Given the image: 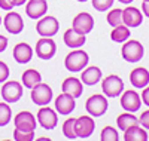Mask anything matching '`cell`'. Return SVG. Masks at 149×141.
<instances>
[{
	"mask_svg": "<svg viewBox=\"0 0 149 141\" xmlns=\"http://www.w3.org/2000/svg\"><path fill=\"white\" fill-rule=\"evenodd\" d=\"M61 91H63L64 94L72 95L74 100H76V98H79V97L82 95V91H84V83H82V80H81V79L70 76V77L64 79L63 85H61Z\"/></svg>",
	"mask_w": 149,
	"mask_h": 141,
	"instance_id": "cell-17",
	"label": "cell"
},
{
	"mask_svg": "<svg viewBox=\"0 0 149 141\" xmlns=\"http://www.w3.org/2000/svg\"><path fill=\"white\" fill-rule=\"evenodd\" d=\"M48 12V2L46 0H29L26 3V14L31 19H39Z\"/></svg>",
	"mask_w": 149,
	"mask_h": 141,
	"instance_id": "cell-16",
	"label": "cell"
},
{
	"mask_svg": "<svg viewBox=\"0 0 149 141\" xmlns=\"http://www.w3.org/2000/svg\"><path fill=\"white\" fill-rule=\"evenodd\" d=\"M139 125H142L145 129H149V110H145V111L140 114Z\"/></svg>",
	"mask_w": 149,
	"mask_h": 141,
	"instance_id": "cell-34",
	"label": "cell"
},
{
	"mask_svg": "<svg viewBox=\"0 0 149 141\" xmlns=\"http://www.w3.org/2000/svg\"><path fill=\"white\" fill-rule=\"evenodd\" d=\"M121 55L127 62H139L145 55V48L139 40H127L124 42Z\"/></svg>",
	"mask_w": 149,
	"mask_h": 141,
	"instance_id": "cell-3",
	"label": "cell"
},
{
	"mask_svg": "<svg viewBox=\"0 0 149 141\" xmlns=\"http://www.w3.org/2000/svg\"><path fill=\"white\" fill-rule=\"evenodd\" d=\"M72 28L76 30L81 34H88L90 31H93L94 28V18L88 14V12H81L76 17L73 18L72 22Z\"/></svg>",
	"mask_w": 149,
	"mask_h": 141,
	"instance_id": "cell-11",
	"label": "cell"
},
{
	"mask_svg": "<svg viewBox=\"0 0 149 141\" xmlns=\"http://www.w3.org/2000/svg\"><path fill=\"white\" fill-rule=\"evenodd\" d=\"M102 91L107 98L119 97L124 92V80L116 74H109L102 82Z\"/></svg>",
	"mask_w": 149,
	"mask_h": 141,
	"instance_id": "cell-5",
	"label": "cell"
},
{
	"mask_svg": "<svg viewBox=\"0 0 149 141\" xmlns=\"http://www.w3.org/2000/svg\"><path fill=\"white\" fill-rule=\"evenodd\" d=\"M22 97V85L17 80H6L3 82L2 86V98L12 104V102H17L19 98Z\"/></svg>",
	"mask_w": 149,
	"mask_h": 141,
	"instance_id": "cell-8",
	"label": "cell"
},
{
	"mask_svg": "<svg viewBox=\"0 0 149 141\" xmlns=\"http://www.w3.org/2000/svg\"><path fill=\"white\" fill-rule=\"evenodd\" d=\"M8 77H9V67H8V64L3 62V61H0V83L6 82Z\"/></svg>",
	"mask_w": 149,
	"mask_h": 141,
	"instance_id": "cell-33",
	"label": "cell"
},
{
	"mask_svg": "<svg viewBox=\"0 0 149 141\" xmlns=\"http://www.w3.org/2000/svg\"><path fill=\"white\" fill-rule=\"evenodd\" d=\"M109 102H107V97L103 94H95L91 95L85 102V110L88 111V114H91L93 118H100L107 111Z\"/></svg>",
	"mask_w": 149,
	"mask_h": 141,
	"instance_id": "cell-2",
	"label": "cell"
},
{
	"mask_svg": "<svg viewBox=\"0 0 149 141\" xmlns=\"http://www.w3.org/2000/svg\"><path fill=\"white\" fill-rule=\"evenodd\" d=\"M118 2H119V3H124V5H130L133 0H118Z\"/></svg>",
	"mask_w": 149,
	"mask_h": 141,
	"instance_id": "cell-40",
	"label": "cell"
},
{
	"mask_svg": "<svg viewBox=\"0 0 149 141\" xmlns=\"http://www.w3.org/2000/svg\"><path fill=\"white\" fill-rule=\"evenodd\" d=\"M39 125L43 128V129L51 131L57 126L58 123V116H57V111L52 110L51 107H46V106H40V110L37 111V116H36Z\"/></svg>",
	"mask_w": 149,
	"mask_h": 141,
	"instance_id": "cell-7",
	"label": "cell"
},
{
	"mask_svg": "<svg viewBox=\"0 0 149 141\" xmlns=\"http://www.w3.org/2000/svg\"><path fill=\"white\" fill-rule=\"evenodd\" d=\"M54 97L52 88L46 83H37L31 88V101L36 106H48Z\"/></svg>",
	"mask_w": 149,
	"mask_h": 141,
	"instance_id": "cell-6",
	"label": "cell"
},
{
	"mask_svg": "<svg viewBox=\"0 0 149 141\" xmlns=\"http://www.w3.org/2000/svg\"><path fill=\"white\" fill-rule=\"evenodd\" d=\"M3 25L10 34H19L24 28V21L18 12H8L3 18Z\"/></svg>",
	"mask_w": 149,
	"mask_h": 141,
	"instance_id": "cell-15",
	"label": "cell"
},
{
	"mask_svg": "<svg viewBox=\"0 0 149 141\" xmlns=\"http://www.w3.org/2000/svg\"><path fill=\"white\" fill-rule=\"evenodd\" d=\"M76 2H79V3H85V2H88V0H76Z\"/></svg>",
	"mask_w": 149,
	"mask_h": 141,
	"instance_id": "cell-41",
	"label": "cell"
},
{
	"mask_svg": "<svg viewBox=\"0 0 149 141\" xmlns=\"http://www.w3.org/2000/svg\"><path fill=\"white\" fill-rule=\"evenodd\" d=\"M110 39L116 43H124L130 39V27H127L125 24H121L118 27H113L110 33Z\"/></svg>",
	"mask_w": 149,
	"mask_h": 141,
	"instance_id": "cell-26",
	"label": "cell"
},
{
	"mask_svg": "<svg viewBox=\"0 0 149 141\" xmlns=\"http://www.w3.org/2000/svg\"><path fill=\"white\" fill-rule=\"evenodd\" d=\"M21 80H22V86L24 88L31 89L34 85L42 82V74L37 71V70H34V68H29V70H26V71L22 73Z\"/></svg>",
	"mask_w": 149,
	"mask_h": 141,
	"instance_id": "cell-24",
	"label": "cell"
},
{
	"mask_svg": "<svg viewBox=\"0 0 149 141\" xmlns=\"http://www.w3.org/2000/svg\"><path fill=\"white\" fill-rule=\"evenodd\" d=\"M60 22L52 15H43L36 24V31L40 37H54L58 33Z\"/></svg>",
	"mask_w": 149,
	"mask_h": 141,
	"instance_id": "cell-4",
	"label": "cell"
},
{
	"mask_svg": "<svg viewBox=\"0 0 149 141\" xmlns=\"http://www.w3.org/2000/svg\"><path fill=\"white\" fill-rule=\"evenodd\" d=\"M57 52V45L51 37H42L36 43V55L43 61H48L54 58Z\"/></svg>",
	"mask_w": 149,
	"mask_h": 141,
	"instance_id": "cell-10",
	"label": "cell"
},
{
	"mask_svg": "<svg viewBox=\"0 0 149 141\" xmlns=\"http://www.w3.org/2000/svg\"><path fill=\"white\" fill-rule=\"evenodd\" d=\"M88 62H90L88 54L85 50H82L81 48H78L67 54V57L64 59V66L70 73H79L88 66Z\"/></svg>",
	"mask_w": 149,
	"mask_h": 141,
	"instance_id": "cell-1",
	"label": "cell"
},
{
	"mask_svg": "<svg viewBox=\"0 0 149 141\" xmlns=\"http://www.w3.org/2000/svg\"><path fill=\"white\" fill-rule=\"evenodd\" d=\"M12 3H14V6H22L24 3H27V0H10Z\"/></svg>",
	"mask_w": 149,
	"mask_h": 141,
	"instance_id": "cell-39",
	"label": "cell"
},
{
	"mask_svg": "<svg viewBox=\"0 0 149 141\" xmlns=\"http://www.w3.org/2000/svg\"><path fill=\"white\" fill-rule=\"evenodd\" d=\"M2 22H3V19H2V18H0V24H2Z\"/></svg>",
	"mask_w": 149,
	"mask_h": 141,
	"instance_id": "cell-42",
	"label": "cell"
},
{
	"mask_svg": "<svg viewBox=\"0 0 149 141\" xmlns=\"http://www.w3.org/2000/svg\"><path fill=\"white\" fill-rule=\"evenodd\" d=\"M6 48H8V39H6L5 36H2V34H0V54H2V52H5V50H6Z\"/></svg>",
	"mask_w": 149,
	"mask_h": 141,
	"instance_id": "cell-37",
	"label": "cell"
},
{
	"mask_svg": "<svg viewBox=\"0 0 149 141\" xmlns=\"http://www.w3.org/2000/svg\"><path fill=\"white\" fill-rule=\"evenodd\" d=\"M100 140L102 141H118L119 140L118 131L113 126H104L102 134H100Z\"/></svg>",
	"mask_w": 149,
	"mask_h": 141,
	"instance_id": "cell-30",
	"label": "cell"
},
{
	"mask_svg": "<svg viewBox=\"0 0 149 141\" xmlns=\"http://www.w3.org/2000/svg\"><path fill=\"white\" fill-rule=\"evenodd\" d=\"M14 125L17 129H22V131H34L36 129V116L33 113L24 110L19 111L17 116L14 118Z\"/></svg>",
	"mask_w": 149,
	"mask_h": 141,
	"instance_id": "cell-14",
	"label": "cell"
},
{
	"mask_svg": "<svg viewBox=\"0 0 149 141\" xmlns=\"http://www.w3.org/2000/svg\"><path fill=\"white\" fill-rule=\"evenodd\" d=\"M63 40H64L66 46H69L70 49L82 48V46L85 45V42H86L85 34H81V33H78L76 30H73V28H69V30L64 31Z\"/></svg>",
	"mask_w": 149,
	"mask_h": 141,
	"instance_id": "cell-21",
	"label": "cell"
},
{
	"mask_svg": "<svg viewBox=\"0 0 149 141\" xmlns=\"http://www.w3.org/2000/svg\"><path fill=\"white\" fill-rule=\"evenodd\" d=\"M14 140L15 141H33L34 140V131H22V129H14Z\"/></svg>",
	"mask_w": 149,
	"mask_h": 141,
	"instance_id": "cell-31",
	"label": "cell"
},
{
	"mask_svg": "<svg viewBox=\"0 0 149 141\" xmlns=\"http://www.w3.org/2000/svg\"><path fill=\"white\" fill-rule=\"evenodd\" d=\"M74 107H76V102H74V98L69 94H64V92H61L57 98H55V110L57 113L60 114H70Z\"/></svg>",
	"mask_w": 149,
	"mask_h": 141,
	"instance_id": "cell-19",
	"label": "cell"
},
{
	"mask_svg": "<svg viewBox=\"0 0 149 141\" xmlns=\"http://www.w3.org/2000/svg\"><path fill=\"white\" fill-rule=\"evenodd\" d=\"M121 107L125 111L136 113L137 110H140V107H142V98H140V95L136 91H131V89H130V91L122 92V95H121Z\"/></svg>",
	"mask_w": 149,
	"mask_h": 141,
	"instance_id": "cell-12",
	"label": "cell"
},
{
	"mask_svg": "<svg viewBox=\"0 0 149 141\" xmlns=\"http://www.w3.org/2000/svg\"><path fill=\"white\" fill-rule=\"evenodd\" d=\"M74 122H76V119L70 118V119H66L64 123H63V134H64V137L67 140L78 138L76 137V131H74Z\"/></svg>",
	"mask_w": 149,
	"mask_h": 141,
	"instance_id": "cell-28",
	"label": "cell"
},
{
	"mask_svg": "<svg viewBox=\"0 0 149 141\" xmlns=\"http://www.w3.org/2000/svg\"><path fill=\"white\" fill-rule=\"evenodd\" d=\"M143 21L142 10L134 8V6H127L125 9H122V24H125L130 28L139 27Z\"/></svg>",
	"mask_w": 149,
	"mask_h": 141,
	"instance_id": "cell-13",
	"label": "cell"
},
{
	"mask_svg": "<svg viewBox=\"0 0 149 141\" xmlns=\"http://www.w3.org/2000/svg\"><path fill=\"white\" fill-rule=\"evenodd\" d=\"M95 129V122L91 114H85V116H79L74 122V131H76L78 138H88Z\"/></svg>",
	"mask_w": 149,
	"mask_h": 141,
	"instance_id": "cell-9",
	"label": "cell"
},
{
	"mask_svg": "<svg viewBox=\"0 0 149 141\" xmlns=\"http://www.w3.org/2000/svg\"><path fill=\"white\" fill-rule=\"evenodd\" d=\"M107 24L110 25V27H118V25L122 24V9H112L107 17Z\"/></svg>",
	"mask_w": 149,
	"mask_h": 141,
	"instance_id": "cell-29",
	"label": "cell"
},
{
	"mask_svg": "<svg viewBox=\"0 0 149 141\" xmlns=\"http://www.w3.org/2000/svg\"><path fill=\"white\" fill-rule=\"evenodd\" d=\"M14 8V3L10 2V0H0V9L3 10H10Z\"/></svg>",
	"mask_w": 149,
	"mask_h": 141,
	"instance_id": "cell-36",
	"label": "cell"
},
{
	"mask_svg": "<svg viewBox=\"0 0 149 141\" xmlns=\"http://www.w3.org/2000/svg\"><path fill=\"white\" fill-rule=\"evenodd\" d=\"M142 2H149V0H142Z\"/></svg>",
	"mask_w": 149,
	"mask_h": 141,
	"instance_id": "cell-43",
	"label": "cell"
},
{
	"mask_svg": "<svg viewBox=\"0 0 149 141\" xmlns=\"http://www.w3.org/2000/svg\"><path fill=\"white\" fill-rule=\"evenodd\" d=\"M115 0H91V3H93V8L98 12H104L107 9L112 8V5H113Z\"/></svg>",
	"mask_w": 149,
	"mask_h": 141,
	"instance_id": "cell-32",
	"label": "cell"
},
{
	"mask_svg": "<svg viewBox=\"0 0 149 141\" xmlns=\"http://www.w3.org/2000/svg\"><path fill=\"white\" fill-rule=\"evenodd\" d=\"M12 119V110L9 102H0V126H6Z\"/></svg>",
	"mask_w": 149,
	"mask_h": 141,
	"instance_id": "cell-27",
	"label": "cell"
},
{
	"mask_svg": "<svg viewBox=\"0 0 149 141\" xmlns=\"http://www.w3.org/2000/svg\"><path fill=\"white\" fill-rule=\"evenodd\" d=\"M124 140L125 141H146L148 140V132L142 125H134L124 131Z\"/></svg>",
	"mask_w": 149,
	"mask_h": 141,
	"instance_id": "cell-23",
	"label": "cell"
},
{
	"mask_svg": "<svg viewBox=\"0 0 149 141\" xmlns=\"http://www.w3.org/2000/svg\"><path fill=\"white\" fill-rule=\"evenodd\" d=\"M130 82L134 88L143 89L149 85V71L145 67H136L130 73Z\"/></svg>",
	"mask_w": 149,
	"mask_h": 141,
	"instance_id": "cell-20",
	"label": "cell"
},
{
	"mask_svg": "<svg viewBox=\"0 0 149 141\" xmlns=\"http://www.w3.org/2000/svg\"><path fill=\"white\" fill-rule=\"evenodd\" d=\"M33 52H34V50H33V48L29 43L21 42V43L15 45L14 50H12V57H14V59L18 64H27V62L31 61Z\"/></svg>",
	"mask_w": 149,
	"mask_h": 141,
	"instance_id": "cell-18",
	"label": "cell"
},
{
	"mask_svg": "<svg viewBox=\"0 0 149 141\" xmlns=\"http://www.w3.org/2000/svg\"><path fill=\"white\" fill-rule=\"evenodd\" d=\"M142 12H143V15H146L149 18V2H143L142 3Z\"/></svg>",
	"mask_w": 149,
	"mask_h": 141,
	"instance_id": "cell-38",
	"label": "cell"
},
{
	"mask_svg": "<svg viewBox=\"0 0 149 141\" xmlns=\"http://www.w3.org/2000/svg\"><path fill=\"white\" fill-rule=\"evenodd\" d=\"M140 98H142V102H143V104L149 107V85L143 88V91H142V95H140Z\"/></svg>",
	"mask_w": 149,
	"mask_h": 141,
	"instance_id": "cell-35",
	"label": "cell"
},
{
	"mask_svg": "<svg viewBox=\"0 0 149 141\" xmlns=\"http://www.w3.org/2000/svg\"><path fill=\"white\" fill-rule=\"evenodd\" d=\"M81 80L86 86H93V85L98 83L102 80V70L95 66L85 67L82 70V74H81Z\"/></svg>",
	"mask_w": 149,
	"mask_h": 141,
	"instance_id": "cell-22",
	"label": "cell"
},
{
	"mask_svg": "<svg viewBox=\"0 0 149 141\" xmlns=\"http://www.w3.org/2000/svg\"><path fill=\"white\" fill-rule=\"evenodd\" d=\"M116 125H118L119 129L124 132V131H127L128 128H131L134 125H139V119L136 118L133 113L125 111V113H121L119 116L116 118Z\"/></svg>",
	"mask_w": 149,
	"mask_h": 141,
	"instance_id": "cell-25",
	"label": "cell"
}]
</instances>
